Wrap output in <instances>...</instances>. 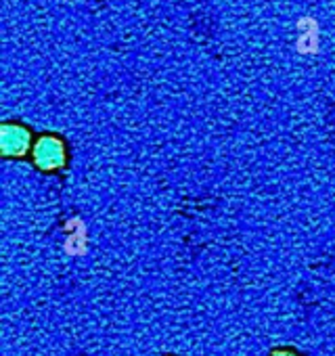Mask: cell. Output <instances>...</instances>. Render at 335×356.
<instances>
[{"label":"cell","mask_w":335,"mask_h":356,"mask_svg":"<svg viewBox=\"0 0 335 356\" xmlns=\"http://www.w3.org/2000/svg\"><path fill=\"white\" fill-rule=\"evenodd\" d=\"M32 157H34V163L40 170L55 172V170L65 165V159H67L65 143L59 136L42 134L40 138H36V143L32 147Z\"/></svg>","instance_id":"6da1fadb"},{"label":"cell","mask_w":335,"mask_h":356,"mask_svg":"<svg viewBox=\"0 0 335 356\" xmlns=\"http://www.w3.org/2000/svg\"><path fill=\"white\" fill-rule=\"evenodd\" d=\"M0 147L7 157H22L32 147V134L22 124H5L0 130Z\"/></svg>","instance_id":"7a4b0ae2"},{"label":"cell","mask_w":335,"mask_h":356,"mask_svg":"<svg viewBox=\"0 0 335 356\" xmlns=\"http://www.w3.org/2000/svg\"><path fill=\"white\" fill-rule=\"evenodd\" d=\"M270 356H297V354L293 350H275Z\"/></svg>","instance_id":"3957f363"}]
</instances>
